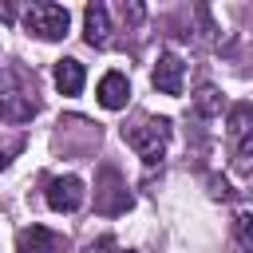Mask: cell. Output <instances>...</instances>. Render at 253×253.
<instances>
[{
	"label": "cell",
	"mask_w": 253,
	"mask_h": 253,
	"mask_svg": "<svg viewBox=\"0 0 253 253\" xmlns=\"http://www.w3.org/2000/svg\"><path fill=\"white\" fill-rule=\"evenodd\" d=\"M95 95H99V107H107V111H123L126 99H130V83H126L123 71H107V75L99 79Z\"/></svg>",
	"instance_id": "obj_9"
},
{
	"label": "cell",
	"mask_w": 253,
	"mask_h": 253,
	"mask_svg": "<svg viewBox=\"0 0 253 253\" xmlns=\"http://www.w3.org/2000/svg\"><path fill=\"white\" fill-rule=\"evenodd\" d=\"M67 24H71V12L63 4H51V0H40V4H32L24 12V28L36 40H63Z\"/></svg>",
	"instance_id": "obj_2"
},
{
	"label": "cell",
	"mask_w": 253,
	"mask_h": 253,
	"mask_svg": "<svg viewBox=\"0 0 253 253\" xmlns=\"http://www.w3.org/2000/svg\"><path fill=\"white\" fill-rule=\"evenodd\" d=\"M36 111H40L36 95H28V91H0V119L4 123H12V126L32 123Z\"/></svg>",
	"instance_id": "obj_7"
},
{
	"label": "cell",
	"mask_w": 253,
	"mask_h": 253,
	"mask_svg": "<svg viewBox=\"0 0 253 253\" xmlns=\"http://www.w3.org/2000/svg\"><path fill=\"white\" fill-rule=\"evenodd\" d=\"M225 134L237 158H253V103H233L225 119Z\"/></svg>",
	"instance_id": "obj_3"
},
{
	"label": "cell",
	"mask_w": 253,
	"mask_h": 253,
	"mask_svg": "<svg viewBox=\"0 0 253 253\" xmlns=\"http://www.w3.org/2000/svg\"><path fill=\"white\" fill-rule=\"evenodd\" d=\"M103 182H107V190L99 194V210H103V213L126 210V206H130V194L119 186V174H115V170H103Z\"/></svg>",
	"instance_id": "obj_11"
},
{
	"label": "cell",
	"mask_w": 253,
	"mask_h": 253,
	"mask_svg": "<svg viewBox=\"0 0 253 253\" xmlns=\"http://www.w3.org/2000/svg\"><path fill=\"white\" fill-rule=\"evenodd\" d=\"M51 75H55V87H59L63 95H79V91H83V83H87V71H83V63H79V59H59Z\"/></svg>",
	"instance_id": "obj_10"
},
{
	"label": "cell",
	"mask_w": 253,
	"mask_h": 253,
	"mask_svg": "<svg viewBox=\"0 0 253 253\" xmlns=\"http://www.w3.org/2000/svg\"><path fill=\"white\" fill-rule=\"evenodd\" d=\"M123 138H126V146H130L146 166H154V162L166 158V146H170V119H142V123L126 126Z\"/></svg>",
	"instance_id": "obj_1"
},
{
	"label": "cell",
	"mask_w": 253,
	"mask_h": 253,
	"mask_svg": "<svg viewBox=\"0 0 253 253\" xmlns=\"http://www.w3.org/2000/svg\"><path fill=\"white\" fill-rule=\"evenodd\" d=\"M87 253H123V249H119V241H115V237H99V241H91V245H87Z\"/></svg>",
	"instance_id": "obj_14"
},
{
	"label": "cell",
	"mask_w": 253,
	"mask_h": 253,
	"mask_svg": "<svg viewBox=\"0 0 253 253\" xmlns=\"http://www.w3.org/2000/svg\"><path fill=\"white\" fill-rule=\"evenodd\" d=\"M150 83L162 91V95H182L186 91V63L174 55V51H162L154 71H150Z\"/></svg>",
	"instance_id": "obj_5"
},
{
	"label": "cell",
	"mask_w": 253,
	"mask_h": 253,
	"mask_svg": "<svg viewBox=\"0 0 253 253\" xmlns=\"http://www.w3.org/2000/svg\"><path fill=\"white\" fill-rule=\"evenodd\" d=\"M237 241H241L245 249H253V213H241V217H237Z\"/></svg>",
	"instance_id": "obj_13"
},
{
	"label": "cell",
	"mask_w": 253,
	"mask_h": 253,
	"mask_svg": "<svg viewBox=\"0 0 253 253\" xmlns=\"http://www.w3.org/2000/svg\"><path fill=\"white\" fill-rule=\"evenodd\" d=\"M83 198H87V190H83V178H75V174H59L47 182V206L55 213H75L83 206Z\"/></svg>",
	"instance_id": "obj_4"
},
{
	"label": "cell",
	"mask_w": 253,
	"mask_h": 253,
	"mask_svg": "<svg viewBox=\"0 0 253 253\" xmlns=\"http://www.w3.org/2000/svg\"><path fill=\"white\" fill-rule=\"evenodd\" d=\"M194 107H198V115H221V95H217V87H202L198 91V99H194Z\"/></svg>",
	"instance_id": "obj_12"
},
{
	"label": "cell",
	"mask_w": 253,
	"mask_h": 253,
	"mask_svg": "<svg viewBox=\"0 0 253 253\" xmlns=\"http://www.w3.org/2000/svg\"><path fill=\"white\" fill-rule=\"evenodd\" d=\"M16 253H67V241L43 225H28L16 233Z\"/></svg>",
	"instance_id": "obj_6"
},
{
	"label": "cell",
	"mask_w": 253,
	"mask_h": 253,
	"mask_svg": "<svg viewBox=\"0 0 253 253\" xmlns=\"http://www.w3.org/2000/svg\"><path fill=\"white\" fill-rule=\"evenodd\" d=\"M83 40L91 47H111V16L99 0L83 8Z\"/></svg>",
	"instance_id": "obj_8"
},
{
	"label": "cell",
	"mask_w": 253,
	"mask_h": 253,
	"mask_svg": "<svg viewBox=\"0 0 253 253\" xmlns=\"http://www.w3.org/2000/svg\"><path fill=\"white\" fill-rule=\"evenodd\" d=\"M12 150H16V142H0V170L12 162Z\"/></svg>",
	"instance_id": "obj_16"
},
{
	"label": "cell",
	"mask_w": 253,
	"mask_h": 253,
	"mask_svg": "<svg viewBox=\"0 0 253 253\" xmlns=\"http://www.w3.org/2000/svg\"><path fill=\"white\" fill-rule=\"evenodd\" d=\"M123 16H126L130 24H138V20H142V4H123Z\"/></svg>",
	"instance_id": "obj_15"
}]
</instances>
